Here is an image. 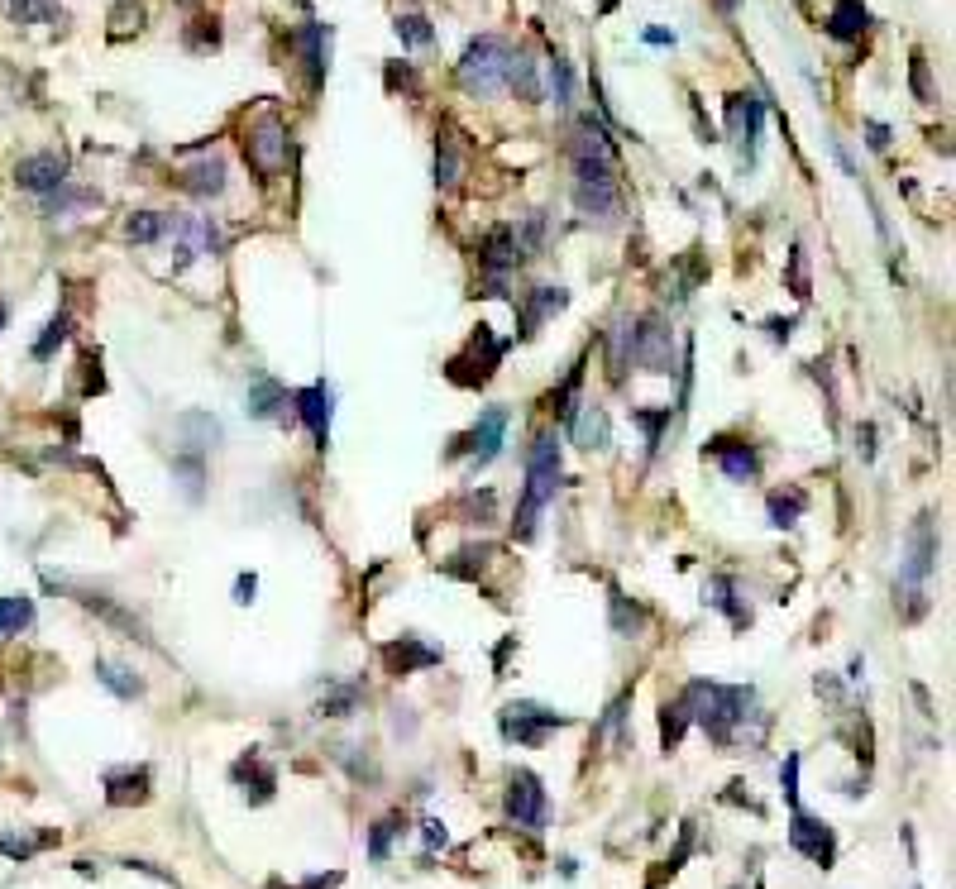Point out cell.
I'll return each instance as SVG.
<instances>
[{"mask_svg": "<svg viewBox=\"0 0 956 889\" xmlns=\"http://www.w3.org/2000/svg\"><path fill=\"white\" fill-rule=\"evenodd\" d=\"M555 488H560V440L550 431H541L536 445L526 450V493H522V507H517V521H512L522 541L536 536V517H541L545 502L555 498Z\"/></svg>", "mask_w": 956, "mask_h": 889, "instance_id": "6da1fadb", "label": "cell"}, {"mask_svg": "<svg viewBox=\"0 0 956 889\" xmlns=\"http://www.w3.org/2000/svg\"><path fill=\"white\" fill-rule=\"evenodd\" d=\"M689 708V722L708 727L713 741H732L741 722H746V708H751V689H727V684H689V694L679 698Z\"/></svg>", "mask_w": 956, "mask_h": 889, "instance_id": "7a4b0ae2", "label": "cell"}, {"mask_svg": "<svg viewBox=\"0 0 956 889\" xmlns=\"http://www.w3.org/2000/svg\"><path fill=\"white\" fill-rule=\"evenodd\" d=\"M933 564H937L933 517H918L909 531V541H904V564H899V593H904V603H909V617H918V612L928 608V603H923V588H928Z\"/></svg>", "mask_w": 956, "mask_h": 889, "instance_id": "3957f363", "label": "cell"}, {"mask_svg": "<svg viewBox=\"0 0 956 889\" xmlns=\"http://www.w3.org/2000/svg\"><path fill=\"white\" fill-rule=\"evenodd\" d=\"M507 58H512V48L502 44L498 34L474 39L469 53H464V63H459V82H464V91H474V96H493V91H502L507 87Z\"/></svg>", "mask_w": 956, "mask_h": 889, "instance_id": "277c9868", "label": "cell"}, {"mask_svg": "<svg viewBox=\"0 0 956 889\" xmlns=\"http://www.w3.org/2000/svg\"><path fill=\"white\" fill-rule=\"evenodd\" d=\"M244 158L254 163L259 177H278L287 163V125L278 115H263L254 130L244 134Z\"/></svg>", "mask_w": 956, "mask_h": 889, "instance_id": "5b68a950", "label": "cell"}, {"mask_svg": "<svg viewBox=\"0 0 956 889\" xmlns=\"http://www.w3.org/2000/svg\"><path fill=\"white\" fill-rule=\"evenodd\" d=\"M631 364H641L646 373H674V340L660 316L636 321V349H631Z\"/></svg>", "mask_w": 956, "mask_h": 889, "instance_id": "8992f818", "label": "cell"}, {"mask_svg": "<svg viewBox=\"0 0 956 889\" xmlns=\"http://www.w3.org/2000/svg\"><path fill=\"white\" fill-rule=\"evenodd\" d=\"M507 818L526 832H541L545 827V789L531 770H517L507 784Z\"/></svg>", "mask_w": 956, "mask_h": 889, "instance_id": "52a82bcc", "label": "cell"}, {"mask_svg": "<svg viewBox=\"0 0 956 889\" xmlns=\"http://www.w3.org/2000/svg\"><path fill=\"white\" fill-rule=\"evenodd\" d=\"M555 727H565V717L550 713V708H536V703H512L502 713V732L517 746H541L545 732H555Z\"/></svg>", "mask_w": 956, "mask_h": 889, "instance_id": "ba28073f", "label": "cell"}, {"mask_svg": "<svg viewBox=\"0 0 956 889\" xmlns=\"http://www.w3.org/2000/svg\"><path fill=\"white\" fill-rule=\"evenodd\" d=\"M789 846H794V851H804L808 861H818V866H827V861H832V851H837V842H832V827L818 823V818H808V813H794V823H789Z\"/></svg>", "mask_w": 956, "mask_h": 889, "instance_id": "9c48e42d", "label": "cell"}, {"mask_svg": "<svg viewBox=\"0 0 956 889\" xmlns=\"http://www.w3.org/2000/svg\"><path fill=\"white\" fill-rule=\"evenodd\" d=\"M15 182H20L24 192H58L67 182V158H58V153H34V158H24L20 173H15Z\"/></svg>", "mask_w": 956, "mask_h": 889, "instance_id": "30bf717a", "label": "cell"}, {"mask_svg": "<svg viewBox=\"0 0 956 889\" xmlns=\"http://www.w3.org/2000/svg\"><path fill=\"white\" fill-rule=\"evenodd\" d=\"M502 435H507V412L502 407H488V412L478 416V426L469 431V440H464V450L474 455V464L483 469V464H493L502 450Z\"/></svg>", "mask_w": 956, "mask_h": 889, "instance_id": "8fae6325", "label": "cell"}, {"mask_svg": "<svg viewBox=\"0 0 956 889\" xmlns=\"http://www.w3.org/2000/svg\"><path fill=\"white\" fill-rule=\"evenodd\" d=\"M292 407H297V416L306 421V431L316 435V445H326L330 440V388L326 383H311V388L292 392Z\"/></svg>", "mask_w": 956, "mask_h": 889, "instance_id": "7c38bea8", "label": "cell"}, {"mask_svg": "<svg viewBox=\"0 0 956 889\" xmlns=\"http://www.w3.org/2000/svg\"><path fill=\"white\" fill-rule=\"evenodd\" d=\"M727 125H732V134L741 139L746 158H751V153H756V139H761V101H756V96H732V101H727Z\"/></svg>", "mask_w": 956, "mask_h": 889, "instance_id": "4fadbf2b", "label": "cell"}, {"mask_svg": "<svg viewBox=\"0 0 956 889\" xmlns=\"http://www.w3.org/2000/svg\"><path fill=\"white\" fill-rule=\"evenodd\" d=\"M713 455H717V464H722V474L732 478V483H751V478L761 474V459H756V450H751V445H732V440H713Z\"/></svg>", "mask_w": 956, "mask_h": 889, "instance_id": "5bb4252c", "label": "cell"}, {"mask_svg": "<svg viewBox=\"0 0 956 889\" xmlns=\"http://www.w3.org/2000/svg\"><path fill=\"white\" fill-rule=\"evenodd\" d=\"M565 306H569L565 287H536V292H531V302H526V316H522L526 330H522V335H536V330H541L555 311H565Z\"/></svg>", "mask_w": 956, "mask_h": 889, "instance_id": "9a60e30c", "label": "cell"}, {"mask_svg": "<svg viewBox=\"0 0 956 889\" xmlns=\"http://www.w3.org/2000/svg\"><path fill=\"white\" fill-rule=\"evenodd\" d=\"M574 421V445H584V450H608L612 445V426H608V412L603 407H584L579 416H569Z\"/></svg>", "mask_w": 956, "mask_h": 889, "instance_id": "2e32d148", "label": "cell"}, {"mask_svg": "<svg viewBox=\"0 0 956 889\" xmlns=\"http://www.w3.org/2000/svg\"><path fill=\"white\" fill-rule=\"evenodd\" d=\"M866 24H870V15L861 0H837L832 15H827V34H832V39H861Z\"/></svg>", "mask_w": 956, "mask_h": 889, "instance_id": "e0dca14e", "label": "cell"}, {"mask_svg": "<svg viewBox=\"0 0 956 889\" xmlns=\"http://www.w3.org/2000/svg\"><path fill=\"white\" fill-rule=\"evenodd\" d=\"M574 201L584 216L612 220L617 216V187H598V182H574Z\"/></svg>", "mask_w": 956, "mask_h": 889, "instance_id": "ac0fdd59", "label": "cell"}, {"mask_svg": "<svg viewBox=\"0 0 956 889\" xmlns=\"http://www.w3.org/2000/svg\"><path fill=\"white\" fill-rule=\"evenodd\" d=\"M631 349H636V321L622 316L608 335V364H612V378H627L631 369Z\"/></svg>", "mask_w": 956, "mask_h": 889, "instance_id": "d6986e66", "label": "cell"}, {"mask_svg": "<svg viewBox=\"0 0 956 889\" xmlns=\"http://www.w3.org/2000/svg\"><path fill=\"white\" fill-rule=\"evenodd\" d=\"M182 187L196 192V196H220V192H225V163H220V158L192 163V168L182 173Z\"/></svg>", "mask_w": 956, "mask_h": 889, "instance_id": "ffe728a7", "label": "cell"}, {"mask_svg": "<svg viewBox=\"0 0 956 889\" xmlns=\"http://www.w3.org/2000/svg\"><path fill=\"white\" fill-rule=\"evenodd\" d=\"M507 87L517 91L522 101H541V82H536V63L526 53H512L507 58Z\"/></svg>", "mask_w": 956, "mask_h": 889, "instance_id": "44dd1931", "label": "cell"}, {"mask_svg": "<svg viewBox=\"0 0 956 889\" xmlns=\"http://www.w3.org/2000/svg\"><path fill=\"white\" fill-rule=\"evenodd\" d=\"M287 407V392L273 383V378H259L249 388V416H278Z\"/></svg>", "mask_w": 956, "mask_h": 889, "instance_id": "7402d4cb", "label": "cell"}, {"mask_svg": "<svg viewBox=\"0 0 956 889\" xmlns=\"http://www.w3.org/2000/svg\"><path fill=\"white\" fill-rule=\"evenodd\" d=\"M96 679H101L106 689H115L120 698L144 694V679H139V674H130L125 665H110V660H101V665H96Z\"/></svg>", "mask_w": 956, "mask_h": 889, "instance_id": "603a6c76", "label": "cell"}, {"mask_svg": "<svg viewBox=\"0 0 956 889\" xmlns=\"http://www.w3.org/2000/svg\"><path fill=\"white\" fill-rule=\"evenodd\" d=\"M110 803H139L149 799V770H134V775H110Z\"/></svg>", "mask_w": 956, "mask_h": 889, "instance_id": "cb8c5ba5", "label": "cell"}, {"mask_svg": "<svg viewBox=\"0 0 956 889\" xmlns=\"http://www.w3.org/2000/svg\"><path fill=\"white\" fill-rule=\"evenodd\" d=\"M388 660L397 665V670H412V665H435L440 655L426 651V646H416L412 636H402V646H388Z\"/></svg>", "mask_w": 956, "mask_h": 889, "instance_id": "d4e9b609", "label": "cell"}, {"mask_svg": "<svg viewBox=\"0 0 956 889\" xmlns=\"http://www.w3.org/2000/svg\"><path fill=\"white\" fill-rule=\"evenodd\" d=\"M804 507H808L804 493H775V498H770V521H775V526H794V521L804 517Z\"/></svg>", "mask_w": 956, "mask_h": 889, "instance_id": "484cf974", "label": "cell"}, {"mask_svg": "<svg viewBox=\"0 0 956 889\" xmlns=\"http://www.w3.org/2000/svg\"><path fill=\"white\" fill-rule=\"evenodd\" d=\"M34 622V603L29 598H0V631H24Z\"/></svg>", "mask_w": 956, "mask_h": 889, "instance_id": "4316f807", "label": "cell"}, {"mask_svg": "<svg viewBox=\"0 0 956 889\" xmlns=\"http://www.w3.org/2000/svg\"><path fill=\"white\" fill-rule=\"evenodd\" d=\"M125 230H130L134 244H153V239H163V230H168V216H158V211H139Z\"/></svg>", "mask_w": 956, "mask_h": 889, "instance_id": "83f0119b", "label": "cell"}, {"mask_svg": "<svg viewBox=\"0 0 956 889\" xmlns=\"http://www.w3.org/2000/svg\"><path fill=\"white\" fill-rule=\"evenodd\" d=\"M397 39H402V44H412V48H426L435 39L431 20H426V15H397Z\"/></svg>", "mask_w": 956, "mask_h": 889, "instance_id": "f1b7e54d", "label": "cell"}, {"mask_svg": "<svg viewBox=\"0 0 956 889\" xmlns=\"http://www.w3.org/2000/svg\"><path fill=\"white\" fill-rule=\"evenodd\" d=\"M435 182H440V187H455L459 182V153H455L450 139L435 144Z\"/></svg>", "mask_w": 956, "mask_h": 889, "instance_id": "f546056e", "label": "cell"}, {"mask_svg": "<svg viewBox=\"0 0 956 889\" xmlns=\"http://www.w3.org/2000/svg\"><path fill=\"white\" fill-rule=\"evenodd\" d=\"M612 627H617V636H636V631L646 627V617H641L636 608H627L622 593H612Z\"/></svg>", "mask_w": 956, "mask_h": 889, "instance_id": "4dcf8cb0", "label": "cell"}, {"mask_svg": "<svg viewBox=\"0 0 956 889\" xmlns=\"http://www.w3.org/2000/svg\"><path fill=\"white\" fill-rule=\"evenodd\" d=\"M684 727H689V708H684V703H674V708H665V722H660V737H665V751H670V746H679V737H684Z\"/></svg>", "mask_w": 956, "mask_h": 889, "instance_id": "1f68e13d", "label": "cell"}, {"mask_svg": "<svg viewBox=\"0 0 956 889\" xmlns=\"http://www.w3.org/2000/svg\"><path fill=\"white\" fill-rule=\"evenodd\" d=\"M550 96H555V106H569L574 101V77H569V63H550Z\"/></svg>", "mask_w": 956, "mask_h": 889, "instance_id": "d6a6232c", "label": "cell"}, {"mask_svg": "<svg viewBox=\"0 0 956 889\" xmlns=\"http://www.w3.org/2000/svg\"><path fill=\"white\" fill-rule=\"evenodd\" d=\"M392 832H402V818H383V823L369 832V856L373 861H388V842H392Z\"/></svg>", "mask_w": 956, "mask_h": 889, "instance_id": "836d02e7", "label": "cell"}, {"mask_svg": "<svg viewBox=\"0 0 956 889\" xmlns=\"http://www.w3.org/2000/svg\"><path fill=\"white\" fill-rule=\"evenodd\" d=\"M63 340H67V316H53V321H48V330L39 335V345H34V359H48V354L63 345Z\"/></svg>", "mask_w": 956, "mask_h": 889, "instance_id": "e575fe53", "label": "cell"}, {"mask_svg": "<svg viewBox=\"0 0 956 889\" xmlns=\"http://www.w3.org/2000/svg\"><path fill=\"white\" fill-rule=\"evenodd\" d=\"M780 784H784V799H789V803L799 799V756H789V760H784Z\"/></svg>", "mask_w": 956, "mask_h": 889, "instance_id": "d590c367", "label": "cell"}, {"mask_svg": "<svg viewBox=\"0 0 956 889\" xmlns=\"http://www.w3.org/2000/svg\"><path fill=\"white\" fill-rule=\"evenodd\" d=\"M913 91H918V101H933V82H928V63L913 53Z\"/></svg>", "mask_w": 956, "mask_h": 889, "instance_id": "8d00e7d4", "label": "cell"}, {"mask_svg": "<svg viewBox=\"0 0 956 889\" xmlns=\"http://www.w3.org/2000/svg\"><path fill=\"white\" fill-rule=\"evenodd\" d=\"M177 474L187 478V493L196 498V488H201V464H196V459H177Z\"/></svg>", "mask_w": 956, "mask_h": 889, "instance_id": "74e56055", "label": "cell"}, {"mask_svg": "<svg viewBox=\"0 0 956 889\" xmlns=\"http://www.w3.org/2000/svg\"><path fill=\"white\" fill-rule=\"evenodd\" d=\"M421 837H426V846H445V823H440V818H426V823H421Z\"/></svg>", "mask_w": 956, "mask_h": 889, "instance_id": "f35d334b", "label": "cell"}, {"mask_svg": "<svg viewBox=\"0 0 956 889\" xmlns=\"http://www.w3.org/2000/svg\"><path fill=\"white\" fill-rule=\"evenodd\" d=\"M866 134H870V149L875 153L890 149V130H885V125H866Z\"/></svg>", "mask_w": 956, "mask_h": 889, "instance_id": "ab89813d", "label": "cell"}, {"mask_svg": "<svg viewBox=\"0 0 956 889\" xmlns=\"http://www.w3.org/2000/svg\"><path fill=\"white\" fill-rule=\"evenodd\" d=\"M254 588H259V584H254V574H249V579H239V584H235L239 603H249V598H254Z\"/></svg>", "mask_w": 956, "mask_h": 889, "instance_id": "60d3db41", "label": "cell"}, {"mask_svg": "<svg viewBox=\"0 0 956 889\" xmlns=\"http://www.w3.org/2000/svg\"><path fill=\"white\" fill-rule=\"evenodd\" d=\"M646 44H674V34H665V29H646Z\"/></svg>", "mask_w": 956, "mask_h": 889, "instance_id": "b9f144b4", "label": "cell"}, {"mask_svg": "<svg viewBox=\"0 0 956 889\" xmlns=\"http://www.w3.org/2000/svg\"><path fill=\"white\" fill-rule=\"evenodd\" d=\"M612 5H617V0H598V10H603V15H608V10H612Z\"/></svg>", "mask_w": 956, "mask_h": 889, "instance_id": "7bdbcfd3", "label": "cell"}, {"mask_svg": "<svg viewBox=\"0 0 956 889\" xmlns=\"http://www.w3.org/2000/svg\"><path fill=\"white\" fill-rule=\"evenodd\" d=\"M0 326H5V306H0Z\"/></svg>", "mask_w": 956, "mask_h": 889, "instance_id": "ee69618b", "label": "cell"}]
</instances>
